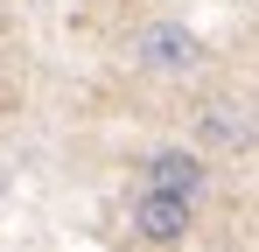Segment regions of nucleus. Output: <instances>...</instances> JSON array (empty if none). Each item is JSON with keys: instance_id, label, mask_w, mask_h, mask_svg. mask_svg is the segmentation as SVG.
I'll return each instance as SVG.
<instances>
[{"instance_id": "nucleus-3", "label": "nucleus", "mask_w": 259, "mask_h": 252, "mask_svg": "<svg viewBox=\"0 0 259 252\" xmlns=\"http://www.w3.org/2000/svg\"><path fill=\"white\" fill-rule=\"evenodd\" d=\"M196 133H203V147H217V154H245L252 147V112L231 105V98H210L196 112Z\"/></svg>"}, {"instance_id": "nucleus-4", "label": "nucleus", "mask_w": 259, "mask_h": 252, "mask_svg": "<svg viewBox=\"0 0 259 252\" xmlns=\"http://www.w3.org/2000/svg\"><path fill=\"white\" fill-rule=\"evenodd\" d=\"M147 182H154V189H175V196L196 203V196L210 189V168L196 161V154H182V147H161V154L147 161Z\"/></svg>"}, {"instance_id": "nucleus-1", "label": "nucleus", "mask_w": 259, "mask_h": 252, "mask_svg": "<svg viewBox=\"0 0 259 252\" xmlns=\"http://www.w3.org/2000/svg\"><path fill=\"white\" fill-rule=\"evenodd\" d=\"M189 217H196V203L189 196H175V189H140V203H133V231L147 238V245H182L189 238Z\"/></svg>"}, {"instance_id": "nucleus-2", "label": "nucleus", "mask_w": 259, "mask_h": 252, "mask_svg": "<svg viewBox=\"0 0 259 252\" xmlns=\"http://www.w3.org/2000/svg\"><path fill=\"white\" fill-rule=\"evenodd\" d=\"M140 63H147V70H161V77H182V70H196V63H203V42L189 35L182 21H154V28L140 35Z\"/></svg>"}]
</instances>
